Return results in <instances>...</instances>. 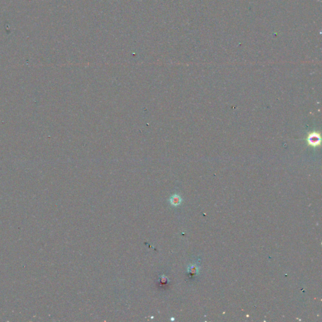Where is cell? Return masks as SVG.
Listing matches in <instances>:
<instances>
[{
    "mask_svg": "<svg viewBox=\"0 0 322 322\" xmlns=\"http://www.w3.org/2000/svg\"><path fill=\"white\" fill-rule=\"evenodd\" d=\"M308 144L312 147H317L320 144L321 137L317 132H312L309 133L307 137Z\"/></svg>",
    "mask_w": 322,
    "mask_h": 322,
    "instance_id": "obj_1",
    "label": "cell"
},
{
    "mask_svg": "<svg viewBox=\"0 0 322 322\" xmlns=\"http://www.w3.org/2000/svg\"><path fill=\"white\" fill-rule=\"evenodd\" d=\"M181 201H182V199H181V196L178 195H173L169 200L170 203L173 206H175V207L180 205L181 203Z\"/></svg>",
    "mask_w": 322,
    "mask_h": 322,
    "instance_id": "obj_2",
    "label": "cell"
},
{
    "mask_svg": "<svg viewBox=\"0 0 322 322\" xmlns=\"http://www.w3.org/2000/svg\"><path fill=\"white\" fill-rule=\"evenodd\" d=\"M188 272L191 274H195L198 272V268L195 265H191L188 267Z\"/></svg>",
    "mask_w": 322,
    "mask_h": 322,
    "instance_id": "obj_3",
    "label": "cell"
},
{
    "mask_svg": "<svg viewBox=\"0 0 322 322\" xmlns=\"http://www.w3.org/2000/svg\"><path fill=\"white\" fill-rule=\"evenodd\" d=\"M159 281L161 283H163V284H165V283H167L168 281V278L164 276H162L160 278H159Z\"/></svg>",
    "mask_w": 322,
    "mask_h": 322,
    "instance_id": "obj_4",
    "label": "cell"
}]
</instances>
